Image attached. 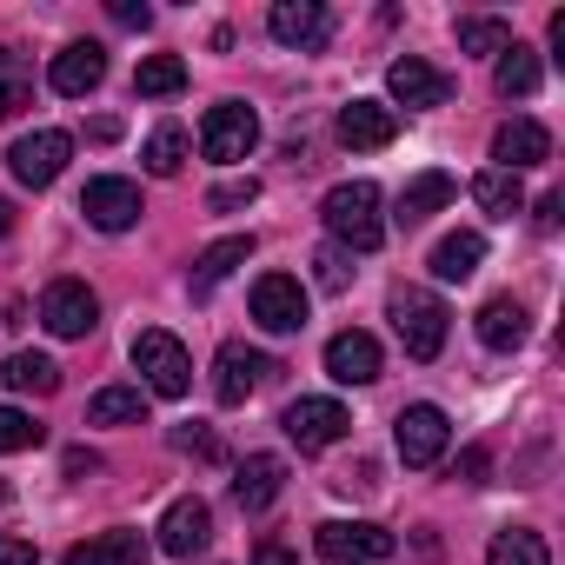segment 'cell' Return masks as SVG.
<instances>
[{
  "instance_id": "1f68e13d",
  "label": "cell",
  "mask_w": 565,
  "mask_h": 565,
  "mask_svg": "<svg viewBox=\"0 0 565 565\" xmlns=\"http://www.w3.org/2000/svg\"><path fill=\"white\" fill-rule=\"evenodd\" d=\"M140 160H147V173H153V180H173V173L186 167V127H173V120H167V127H153V140H147V153H140Z\"/></svg>"
},
{
  "instance_id": "3957f363",
  "label": "cell",
  "mask_w": 565,
  "mask_h": 565,
  "mask_svg": "<svg viewBox=\"0 0 565 565\" xmlns=\"http://www.w3.org/2000/svg\"><path fill=\"white\" fill-rule=\"evenodd\" d=\"M134 366H140V380H147V393H160V399H186V393H193V360H186V347H180L167 327L134 333Z\"/></svg>"
},
{
  "instance_id": "74e56055",
  "label": "cell",
  "mask_w": 565,
  "mask_h": 565,
  "mask_svg": "<svg viewBox=\"0 0 565 565\" xmlns=\"http://www.w3.org/2000/svg\"><path fill=\"white\" fill-rule=\"evenodd\" d=\"M173 446H180V452H193V459H220V439H213L206 426H180V433H173Z\"/></svg>"
},
{
  "instance_id": "9c48e42d",
  "label": "cell",
  "mask_w": 565,
  "mask_h": 565,
  "mask_svg": "<svg viewBox=\"0 0 565 565\" xmlns=\"http://www.w3.org/2000/svg\"><path fill=\"white\" fill-rule=\"evenodd\" d=\"M67 153H74V140H67L61 127H41V134H21V140L8 147V167H14L21 186H54L61 167H67Z\"/></svg>"
},
{
  "instance_id": "ba28073f",
  "label": "cell",
  "mask_w": 565,
  "mask_h": 565,
  "mask_svg": "<svg viewBox=\"0 0 565 565\" xmlns=\"http://www.w3.org/2000/svg\"><path fill=\"white\" fill-rule=\"evenodd\" d=\"M253 320L266 333H300L307 327V287L294 273H259L253 279Z\"/></svg>"
},
{
  "instance_id": "4fadbf2b",
  "label": "cell",
  "mask_w": 565,
  "mask_h": 565,
  "mask_svg": "<svg viewBox=\"0 0 565 565\" xmlns=\"http://www.w3.org/2000/svg\"><path fill=\"white\" fill-rule=\"evenodd\" d=\"M386 94H393L399 107H446V100H452V81H446L433 61L399 54V61L386 67ZM399 107H393V114H399Z\"/></svg>"
},
{
  "instance_id": "30bf717a",
  "label": "cell",
  "mask_w": 565,
  "mask_h": 565,
  "mask_svg": "<svg viewBox=\"0 0 565 565\" xmlns=\"http://www.w3.org/2000/svg\"><path fill=\"white\" fill-rule=\"evenodd\" d=\"M81 213H87V226H100V233H127V226L140 220V186L120 180V173H100V180H87Z\"/></svg>"
},
{
  "instance_id": "484cf974",
  "label": "cell",
  "mask_w": 565,
  "mask_h": 565,
  "mask_svg": "<svg viewBox=\"0 0 565 565\" xmlns=\"http://www.w3.org/2000/svg\"><path fill=\"white\" fill-rule=\"evenodd\" d=\"M0 380H8L14 393H61V366L47 353H8V366H0Z\"/></svg>"
},
{
  "instance_id": "f1b7e54d",
  "label": "cell",
  "mask_w": 565,
  "mask_h": 565,
  "mask_svg": "<svg viewBox=\"0 0 565 565\" xmlns=\"http://www.w3.org/2000/svg\"><path fill=\"white\" fill-rule=\"evenodd\" d=\"M61 565H140V532H100V539L74 545Z\"/></svg>"
},
{
  "instance_id": "60d3db41",
  "label": "cell",
  "mask_w": 565,
  "mask_h": 565,
  "mask_svg": "<svg viewBox=\"0 0 565 565\" xmlns=\"http://www.w3.org/2000/svg\"><path fill=\"white\" fill-rule=\"evenodd\" d=\"M0 565H41V552L28 539H0Z\"/></svg>"
},
{
  "instance_id": "f6af8a7d",
  "label": "cell",
  "mask_w": 565,
  "mask_h": 565,
  "mask_svg": "<svg viewBox=\"0 0 565 565\" xmlns=\"http://www.w3.org/2000/svg\"><path fill=\"white\" fill-rule=\"evenodd\" d=\"M8 226H14V206H8V200H0V233H8Z\"/></svg>"
},
{
  "instance_id": "7402d4cb",
  "label": "cell",
  "mask_w": 565,
  "mask_h": 565,
  "mask_svg": "<svg viewBox=\"0 0 565 565\" xmlns=\"http://www.w3.org/2000/svg\"><path fill=\"white\" fill-rule=\"evenodd\" d=\"M479 347L486 353H519L525 347V307L512 294H499V300L479 307Z\"/></svg>"
},
{
  "instance_id": "d6986e66",
  "label": "cell",
  "mask_w": 565,
  "mask_h": 565,
  "mask_svg": "<svg viewBox=\"0 0 565 565\" xmlns=\"http://www.w3.org/2000/svg\"><path fill=\"white\" fill-rule=\"evenodd\" d=\"M327 8H320V0H279V8L266 14V34L279 41V47H320L327 41Z\"/></svg>"
},
{
  "instance_id": "44dd1931",
  "label": "cell",
  "mask_w": 565,
  "mask_h": 565,
  "mask_svg": "<svg viewBox=\"0 0 565 565\" xmlns=\"http://www.w3.org/2000/svg\"><path fill=\"white\" fill-rule=\"evenodd\" d=\"M452 193H459L452 173H439V167H433V173H413V180L399 186V213H393V220H399V226H419V220H433L439 206H452Z\"/></svg>"
},
{
  "instance_id": "ab89813d",
  "label": "cell",
  "mask_w": 565,
  "mask_h": 565,
  "mask_svg": "<svg viewBox=\"0 0 565 565\" xmlns=\"http://www.w3.org/2000/svg\"><path fill=\"white\" fill-rule=\"evenodd\" d=\"M107 14H114L120 28H147V21H153V8H140V0H114Z\"/></svg>"
},
{
  "instance_id": "8fae6325",
  "label": "cell",
  "mask_w": 565,
  "mask_h": 565,
  "mask_svg": "<svg viewBox=\"0 0 565 565\" xmlns=\"http://www.w3.org/2000/svg\"><path fill=\"white\" fill-rule=\"evenodd\" d=\"M266 373H273V360H266L259 347L226 340V347H220V360H213V399H220V406H246V393H253Z\"/></svg>"
},
{
  "instance_id": "5bb4252c",
  "label": "cell",
  "mask_w": 565,
  "mask_h": 565,
  "mask_svg": "<svg viewBox=\"0 0 565 565\" xmlns=\"http://www.w3.org/2000/svg\"><path fill=\"white\" fill-rule=\"evenodd\" d=\"M160 552L167 558H193V552H206V539H213V512H206V499H173L167 512H160Z\"/></svg>"
},
{
  "instance_id": "4dcf8cb0",
  "label": "cell",
  "mask_w": 565,
  "mask_h": 565,
  "mask_svg": "<svg viewBox=\"0 0 565 565\" xmlns=\"http://www.w3.org/2000/svg\"><path fill=\"white\" fill-rule=\"evenodd\" d=\"M486 565H552V552H545V539H539V532H525V525H505V532L492 539Z\"/></svg>"
},
{
  "instance_id": "ffe728a7",
  "label": "cell",
  "mask_w": 565,
  "mask_h": 565,
  "mask_svg": "<svg viewBox=\"0 0 565 565\" xmlns=\"http://www.w3.org/2000/svg\"><path fill=\"white\" fill-rule=\"evenodd\" d=\"M279 492H287V459H279V452H253V459L233 472V499H239V512H266Z\"/></svg>"
},
{
  "instance_id": "7c38bea8",
  "label": "cell",
  "mask_w": 565,
  "mask_h": 565,
  "mask_svg": "<svg viewBox=\"0 0 565 565\" xmlns=\"http://www.w3.org/2000/svg\"><path fill=\"white\" fill-rule=\"evenodd\" d=\"M446 439H452V419H446L439 406H406V413L393 419V446H399L406 466H433V459L446 452Z\"/></svg>"
},
{
  "instance_id": "836d02e7",
  "label": "cell",
  "mask_w": 565,
  "mask_h": 565,
  "mask_svg": "<svg viewBox=\"0 0 565 565\" xmlns=\"http://www.w3.org/2000/svg\"><path fill=\"white\" fill-rule=\"evenodd\" d=\"M512 47V28L492 21V14H466L459 21V54H505Z\"/></svg>"
},
{
  "instance_id": "7a4b0ae2",
  "label": "cell",
  "mask_w": 565,
  "mask_h": 565,
  "mask_svg": "<svg viewBox=\"0 0 565 565\" xmlns=\"http://www.w3.org/2000/svg\"><path fill=\"white\" fill-rule=\"evenodd\" d=\"M386 313H393V333H399V347L413 353V360H439L446 353V300L439 294H426V287H393V300H386Z\"/></svg>"
},
{
  "instance_id": "f546056e",
  "label": "cell",
  "mask_w": 565,
  "mask_h": 565,
  "mask_svg": "<svg viewBox=\"0 0 565 565\" xmlns=\"http://www.w3.org/2000/svg\"><path fill=\"white\" fill-rule=\"evenodd\" d=\"M472 200H479L492 220H512V213L525 206V186H519V173H499V167H486V173L472 180Z\"/></svg>"
},
{
  "instance_id": "b9f144b4",
  "label": "cell",
  "mask_w": 565,
  "mask_h": 565,
  "mask_svg": "<svg viewBox=\"0 0 565 565\" xmlns=\"http://www.w3.org/2000/svg\"><path fill=\"white\" fill-rule=\"evenodd\" d=\"M253 565H300L287 545H273V539H259V552H253Z\"/></svg>"
},
{
  "instance_id": "e575fe53",
  "label": "cell",
  "mask_w": 565,
  "mask_h": 565,
  "mask_svg": "<svg viewBox=\"0 0 565 565\" xmlns=\"http://www.w3.org/2000/svg\"><path fill=\"white\" fill-rule=\"evenodd\" d=\"M47 439V426H34L21 406H0V452H34Z\"/></svg>"
},
{
  "instance_id": "cb8c5ba5",
  "label": "cell",
  "mask_w": 565,
  "mask_h": 565,
  "mask_svg": "<svg viewBox=\"0 0 565 565\" xmlns=\"http://www.w3.org/2000/svg\"><path fill=\"white\" fill-rule=\"evenodd\" d=\"M479 259H486V239H479V233H446V239L433 246V273L446 279V287L472 279V273H479Z\"/></svg>"
},
{
  "instance_id": "277c9868",
  "label": "cell",
  "mask_w": 565,
  "mask_h": 565,
  "mask_svg": "<svg viewBox=\"0 0 565 565\" xmlns=\"http://www.w3.org/2000/svg\"><path fill=\"white\" fill-rule=\"evenodd\" d=\"M313 552L327 565H380V558H393V532L373 519H327L313 532Z\"/></svg>"
},
{
  "instance_id": "8d00e7d4",
  "label": "cell",
  "mask_w": 565,
  "mask_h": 565,
  "mask_svg": "<svg viewBox=\"0 0 565 565\" xmlns=\"http://www.w3.org/2000/svg\"><path fill=\"white\" fill-rule=\"evenodd\" d=\"M313 266H320V287H327V294H340V287H347V279H353V273H347V253H340V246H327V253H313Z\"/></svg>"
},
{
  "instance_id": "6da1fadb",
  "label": "cell",
  "mask_w": 565,
  "mask_h": 565,
  "mask_svg": "<svg viewBox=\"0 0 565 565\" xmlns=\"http://www.w3.org/2000/svg\"><path fill=\"white\" fill-rule=\"evenodd\" d=\"M320 220H327V233H333L340 246H353V253H373V246L386 239V220H380V186H373V180H340V186L327 193Z\"/></svg>"
},
{
  "instance_id": "d4e9b609",
  "label": "cell",
  "mask_w": 565,
  "mask_h": 565,
  "mask_svg": "<svg viewBox=\"0 0 565 565\" xmlns=\"http://www.w3.org/2000/svg\"><path fill=\"white\" fill-rule=\"evenodd\" d=\"M147 419V393L140 386H100L87 399V426H140Z\"/></svg>"
},
{
  "instance_id": "5b68a950",
  "label": "cell",
  "mask_w": 565,
  "mask_h": 565,
  "mask_svg": "<svg viewBox=\"0 0 565 565\" xmlns=\"http://www.w3.org/2000/svg\"><path fill=\"white\" fill-rule=\"evenodd\" d=\"M253 147H259V114H253L246 100H220V107H206V120H200V153H206V160L233 167V160H246Z\"/></svg>"
},
{
  "instance_id": "9a60e30c",
  "label": "cell",
  "mask_w": 565,
  "mask_h": 565,
  "mask_svg": "<svg viewBox=\"0 0 565 565\" xmlns=\"http://www.w3.org/2000/svg\"><path fill=\"white\" fill-rule=\"evenodd\" d=\"M47 81H54V94H67V100H87V94L107 81V47H100V41H74V47H61Z\"/></svg>"
},
{
  "instance_id": "83f0119b",
  "label": "cell",
  "mask_w": 565,
  "mask_h": 565,
  "mask_svg": "<svg viewBox=\"0 0 565 565\" xmlns=\"http://www.w3.org/2000/svg\"><path fill=\"white\" fill-rule=\"evenodd\" d=\"M186 87V61L180 54H147L140 67H134V94L140 100H167V94H180Z\"/></svg>"
},
{
  "instance_id": "ac0fdd59",
  "label": "cell",
  "mask_w": 565,
  "mask_h": 565,
  "mask_svg": "<svg viewBox=\"0 0 565 565\" xmlns=\"http://www.w3.org/2000/svg\"><path fill=\"white\" fill-rule=\"evenodd\" d=\"M492 160H499V173H525V167L552 160V134L519 114V120H505V127L492 134Z\"/></svg>"
},
{
  "instance_id": "d6a6232c",
  "label": "cell",
  "mask_w": 565,
  "mask_h": 565,
  "mask_svg": "<svg viewBox=\"0 0 565 565\" xmlns=\"http://www.w3.org/2000/svg\"><path fill=\"white\" fill-rule=\"evenodd\" d=\"M34 107V74L0 47V120H14V114H28Z\"/></svg>"
},
{
  "instance_id": "d590c367",
  "label": "cell",
  "mask_w": 565,
  "mask_h": 565,
  "mask_svg": "<svg viewBox=\"0 0 565 565\" xmlns=\"http://www.w3.org/2000/svg\"><path fill=\"white\" fill-rule=\"evenodd\" d=\"M253 200H259V180H226V186H213V193H206V206H213V213H233V206H253Z\"/></svg>"
},
{
  "instance_id": "4316f807",
  "label": "cell",
  "mask_w": 565,
  "mask_h": 565,
  "mask_svg": "<svg viewBox=\"0 0 565 565\" xmlns=\"http://www.w3.org/2000/svg\"><path fill=\"white\" fill-rule=\"evenodd\" d=\"M492 87H499L505 100H525V94H539V54L512 41V47L499 54V67H492Z\"/></svg>"
},
{
  "instance_id": "603a6c76",
  "label": "cell",
  "mask_w": 565,
  "mask_h": 565,
  "mask_svg": "<svg viewBox=\"0 0 565 565\" xmlns=\"http://www.w3.org/2000/svg\"><path fill=\"white\" fill-rule=\"evenodd\" d=\"M253 259V233H226V239H213L200 259H193V300H206L220 279L233 273V266H246Z\"/></svg>"
},
{
  "instance_id": "2e32d148",
  "label": "cell",
  "mask_w": 565,
  "mask_h": 565,
  "mask_svg": "<svg viewBox=\"0 0 565 565\" xmlns=\"http://www.w3.org/2000/svg\"><path fill=\"white\" fill-rule=\"evenodd\" d=\"M340 140L360 147V153H380V147L399 140V114L386 100H347L340 107Z\"/></svg>"
},
{
  "instance_id": "8992f818",
  "label": "cell",
  "mask_w": 565,
  "mask_h": 565,
  "mask_svg": "<svg viewBox=\"0 0 565 565\" xmlns=\"http://www.w3.org/2000/svg\"><path fill=\"white\" fill-rule=\"evenodd\" d=\"M41 320H47L54 340H87L100 327V300H94L87 279H54V287L41 294Z\"/></svg>"
},
{
  "instance_id": "e0dca14e",
  "label": "cell",
  "mask_w": 565,
  "mask_h": 565,
  "mask_svg": "<svg viewBox=\"0 0 565 565\" xmlns=\"http://www.w3.org/2000/svg\"><path fill=\"white\" fill-rule=\"evenodd\" d=\"M327 373H333L340 386H373V380H380V340L360 333V327L333 333V340H327Z\"/></svg>"
},
{
  "instance_id": "bcb514c9",
  "label": "cell",
  "mask_w": 565,
  "mask_h": 565,
  "mask_svg": "<svg viewBox=\"0 0 565 565\" xmlns=\"http://www.w3.org/2000/svg\"><path fill=\"white\" fill-rule=\"evenodd\" d=\"M0 499H8V492H0Z\"/></svg>"
},
{
  "instance_id": "7bdbcfd3",
  "label": "cell",
  "mask_w": 565,
  "mask_h": 565,
  "mask_svg": "<svg viewBox=\"0 0 565 565\" xmlns=\"http://www.w3.org/2000/svg\"><path fill=\"white\" fill-rule=\"evenodd\" d=\"M558 213H565V200H558V193H545V200H539V226H545V233H558Z\"/></svg>"
},
{
  "instance_id": "f35d334b",
  "label": "cell",
  "mask_w": 565,
  "mask_h": 565,
  "mask_svg": "<svg viewBox=\"0 0 565 565\" xmlns=\"http://www.w3.org/2000/svg\"><path fill=\"white\" fill-rule=\"evenodd\" d=\"M452 479H466V486H486V452H479V446H466V452H459V466H452Z\"/></svg>"
},
{
  "instance_id": "52a82bcc",
  "label": "cell",
  "mask_w": 565,
  "mask_h": 565,
  "mask_svg": "<svg viewBox=\"0 0 565 565\" xmlns=\"http://www.w3.org/2000/svg\"><path fill=\"white\" fill-rule=\"evenodd\" d=\"M279 426H287V439L300 452H327V446H340L353 433V419H347L340 399H294L287 413H279Z\"/></svg>"
},
{
  "instance_id": "ee69618b",
  "label": "cell",
  "mask_w": 565,
  "mask_h": 565,
  "mask_svg": "<svg viewBox=\"0 0 565 565\" xmlns=\"http://www.w3.org/2000/svg\"><path fill=\"white\" fill-rule=\"evenodd\" d=\"M81 472H100V459H94V452H81V446H74V452H67V479H81Z\"/></svg>"
}]
</instances>
